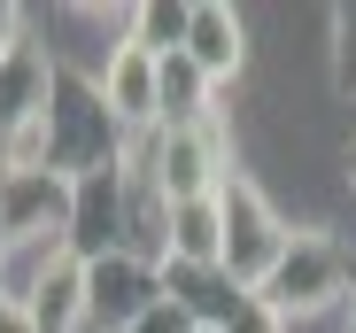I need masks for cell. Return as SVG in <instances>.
<instances>
[{
	"mask_svg": "<svg viewBox=\"0 0 356 333\" xmlns=\"http://www.w3.org/2000/svg\"><path fill=\"white\" fill-rule=\"evenodd\" d=\"M217 217H225V263H217V279L241 295V302H256L264 279L279 271V256H286V241H294V225L271 209V194H264L248 171H225Z\"/></svg>",
	"mask_w": 356,
	"mask_h": 333,
	"instance_id": "cell-1",
	"label": "cell"
},
{
	"mask_svg": "<svg viewBox=\"0 0 356 333\" xmlns=\"http://www.w3.org/2000/svg\"><path fill=\"white\" fill-rule=\"evenodd\" d=\"M256 310H264L271 325H302V318L348 310V256H341V241H325V233H294L286 256H279V271H271L264 295H256Z\"/></svg>",
	"mask_w": 356,
	"mask_h": 333,
	"instance_id": "cell-2",
	"label": "cell"
},
{
	"mask_svg": "<svg viewBox=\"0 0 356 333\" xmlns=\"http://www.w3.org/2000/svg\"><path fill=\"white\" fill-rule=\"evenodd\" d=\"M232 171V147H225V117H194V124H163L147 140V163H140V179L163 194V209L178 202H217Z\"/></svg>",
	"mask_w": 356,
	"mask_h": 333,
	"instance_id": "cell-3",
	"label": "cell"
},
{
	"mask_svg": "<svg viewBox=\"0 0 356 333\" xmlns=\"http://www.w3.org/2000/svg\"><path fill=\"white\" fill-rule=\"evenodd\" d=\"M93 93H101V108H108L116 132H147V140L163 132V54L116 39L108 63L93 70Z\"/></svg>",
	"mask_w": 356,
	"mask_h": 333,
	"instance_id": "cell-4",
	"label": "cell"
},
{
	"mask_svg": "<svg viewBox=\"0 0 356 333\" xmlns=\"http://www.w3.org/2000/svg\"><path fill=\"white\" fill-rule=\"evenodd\" d=\"M163 302V263L140 256V248H116V256H93L86 263V310L101 333H124L140 310Z\"/></svg>",
	"mask_w": 356,
	"mask_h": 333,
	"instance_id": "cell-5",
	"label": "cell"
},
{
	"mask_svg": "<svg viewBox=\"0 0 356 333\" xmlns=\"http://www.w3.org/2000/svg\"><path fill=\"white\" fill-rule=\"evenodd\" d=\"M54 93H63V63L47 47H8L0 54V147L24 140V132H47L54 117Z\"/></svg>",
	"mask_w": 356,
	"mask_h": 333,
	"instance_id": "cell-6",
	"label": "cell"
},
{
	"mask_svg": "<svg viewBox=\"0 0 356 333\" xmlns=\"http://www.w3.org/2000/svg\"><path fill=\"white\" fill-rule=\"evenodd\" d=\"M186 63L209 78V86H232L248 70V24H241V8H225V0H194L186 8Z\"/></svg>",
	"mask_w": 356,
	"mask_h": 333,
	"instance_id": "cell-7",
	"label": "cell"
},
{
	"mask_svg": "<svg viewBox=\"0 0 356 333\" xmlns=\"http://www.w3.org/2000/svg\"><path fill=\"white\" fill-rule=\"evenodd\" d=\"M24 310H31L39 333H86V325H93V310H86V263L70 256L63 271H47V287H39Z\"/></svg>",
	"mask_w": 356,
	"mask_h": 333,
	"instance_id": "cell-8",
	"label": "cell"
},
{
	"mask_svg": "<svg viewBox=\"0 0 356 333\" xmlns=\"http://www.w3.org/2000/svg\"><path fill=\"white\" fill-rule=\"evenodd\" d=\"M209 78L186 63V54H163V124H194V117H217L209 108Z\"/></svg>",
	"mask_w": 356,
	"mask_h": 333,
	"instance_id": "cell-9",
	"label": "cell"
},
{
	"mask_svg": "<svg viewBox=\"0 0 356 333\" xmlns=\"http://www.w3.org/2000/svg\"><path fill=\"white\" fill-rule=\"evenodd\" d=\"M124 39H132V47H147V54H178V47H186V8H170V0L124 8Z\"/></svg>",
	"mask_w": 356,
	"mask_h": 333,
	"instance_id": "cell-10",
	"label": "cell"
},
{
	"mask_svg": "<svg viewBox=\"0 0 356 333\" xmlns=\"http://www.w3.org/2000/svg\"><path fill=\"white\" fill-rule=\"evenodd\" d=\"M194 325H202V310H194L186 295H170V279H163V302H155V310H140L124 333H194Z\"/></svg>",
	"mask_w": 356,
	"mask_h": 333,
	"instance_id": "cell-11",
	"label": "cell"
},
{
	"mask_svg": "<svg viewBox=\"0 0 356 333\" xmlns=\"http://www.w3.org/2000/svg\"><path fill=\"white\" fill-rule=\"evenodd\" d=\"M8 47H24V8H8V0H0V54Z\"/></svg>",
	"mask_w": 356,
	"mask_h": 333,
	"instance_id": "cell-12",
	"label": "cell"
},
{
	"mask_svg": "<svg viewBox=\"0 0 356 333\" xmlns=\"http://www.w3.org/2000/svg\"><path fill=\"white\" fill-rule=\"evenodd\" d=\"M0 333H39V325H31V310H24V302L0 295Z\"/></svg>",
	"mask_w": 356,
	"mask_h": 333,
	"instance_id": "cell-13",
	"label": "cell"
},
{
	"mask_svg": "<svg viewBox=\"0 0 356 333\" xmlns=\"http://www.w3.org/2000/svg\"><path fill=\"white\" fill-rule=\"evenodd\" d=\"M194 333H232V325H217V318H202V325H194Z\"/></svg>",
	"mask_w": 356,
	"mask_h": 333,
	"instance_id": "cell-14",
	"label": "cell"
},
{
	"mask_svg": "<svg viewBox=\"0 0 356 333\" xmlns=\"http://www.w3.org/2000/svg\"><path fill=\"white\" fill-rule=\"evenodd\" d=\"M348 186H356V140H348Z\"/></svg>",
	"mask_w": 356,
	"mask_h": 333,
	"instance_id": "cell-15",
	"label": "cell"
},
{
	"mask_svg": "<svg viewBox=\"0 0 356 333\" xmlns=\"http://www.w3.org/2000/svg\"><path fill=\"white\" fill-rule=\"evenodd\" d=\"M0 263H8V233H0Z\"/></svg>",
	"mask_w": 356,
	"mask_h": 333,
	"instance_id": "cell-16",
	"label": "cell"
}]
</instances>
